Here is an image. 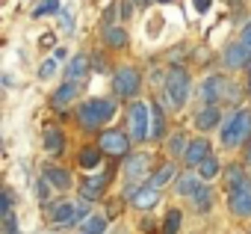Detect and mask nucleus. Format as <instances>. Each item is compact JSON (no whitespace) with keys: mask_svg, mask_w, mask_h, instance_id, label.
Instances as JSON below:
<instances>
[{"mask_svg":"<svg viewBox=\"0 0 251 234\" xmlns=\"http://www.w3.org/2000/svg\"><path fill=\"white\" fill-rule=\"evenodd\" d=\"M195 9H198V12H207V9H210V0H195Z\"/></svg>","mask_w":251,"mask_h":234,"instance_id":"e433bc0d","label":"nucleus"},{"mask_svg":"<svg viewBox=\"0 0 251 234\" xmlns=\"http://www.w3.org/2000/svg\"><path fill=\"white\" fill-rule=\"evenodd\" d=\"M36 187H39V199H42V202H48V196H50V187H53V184H50L48 178H42Z\"/></svg>","mask_w":251,"mask_h":234,"instance_id":"72a5a7b5","label":"nucleus"},{"mask_svg":"<svg viewBox=\"0 0 251 234\" xmlns=\"http://www.w3.org/2000/svg\"><path fill=\"white\" fill-rule=\"evenodd\" d=\"M98 148L103 154H112V157H127L130 140H127V134H121V131H103L98 137Z\"/></svg>","mask_w":251,"mask_h":234,"instance_id":"0eeeda50","label":"nucleus"},{"mask_svg":"<svg viewBox=\"0 0 251 234\" xmlns=\"http://www.w3.org/2000/svg\"><path fill=\"white\" fill-rule=\"evenodd\" d=\"M59 27H62V33H74V12L71 9L59 12Z\"/></svg>","mask_w":251,"mask_h":234,"instance_id":"c756f323","label":"nucleus"},{"mask_svg":"<svg viewBox=\"0 0 251 234\" xmlns=\"http://www.w3.org/2000/svg\"><path fill=\"white\" fill-rule=\"evenodd\" d=\"M92 65H95V71H106V59H103V57H95Z\"/></svg>","mask_w":251,"mask_h":234,"instance_id":"c9c22d12","label":"nucleus"},{"mask_svg":"<svg viewBox=\"0 0 251 234\" xmlns=\"http://www.w3.org/2000/svg\"><path fill=\"white\" fill-rule=\"evenodd\" d=\"M239 42H242V45H245V48L251 51V21H248V24L242 27V36H239Z\"/></svg>","mask_w":251,"mask_h":234,"instance_id":"f704fd0d","label":"nucleus"},{"mask_svg":"<svg viewBox=\"0 0 251 234\" xmlns=\"http://www.w3.org/2000/svg\"><path fill=\"white\" fill-rule=\"evenodd\" d=\"M248 137H251V110H236V113H230V119H227L225 128H222V143H225L227 148H233V146H242Z\"/></svg>","mask_w":251,"mask_h":234,"instance_id":"f03ea898","label":"nucleus"},{"mask_svg":"<svg viewBox=\"0 0 251 234\" xmlns=\"http://www.w3.org/2000/svg\"><path fill=\"white\" fill-rule=\"evenodd\" d=\"M163 122H166V119H163L160 104H151V125H154V128H151V137H154V140H163V134H166Z\"/></svg>","mask_w":251,"mask_h":234,"instance_id":"a878e982","label":"nucleus"},{"mask_svg":"<svg viewBox=\"0 0 251 234\" xmlns=\"http://www.w3.org/2000/svg\"><path fill=\"white\" fill-rule=\"evenodd\" d=\"M227 207H230V213H236V216H251V184H248V181L239 184V187H233V190L227 193Z\"/></svg>","mask_w":251,"mask_h":234,"instance_id":"6e6552de","label":"nucleus"},{"mask_svg":"<svg viewBox=\"0 0 251 234\" xmlns=\"http://www.w3.org/2000/svg\"><path fill=\"white\" fill-rule=\"evenodd\" d=\"M139 86H142V77H139V71L133 65H121L115 71V77H112V89H115L118 98H136Z\"/></svg>","mask_w":251,"mask_h":234,"instance_id":"39448f33","label":"nucleus"},{"mask_svg":"<svg viewBox=\"0 0 251 234\" xmlns=\"http://www.w3.org/2000/svg\"><path fill=\"white\" fill-rule=\"evenodd\" d=\"M48 216L53 219V222H80V219H89V205L86 202H80V205H74V202H56V205H50L48 207Z\"/></svg>","mask_w":251,"mask_h":234,"instance_id":"423d86ee","label":"nucleus"},{"mask_svg":"<svg viewBox=\"0 0 251 234\" xmlns=\"http://www.w3.org/2000/svg\"><path fill=\"white\" fill-rule=\"evenodd\" d=\"M192 205L198 207V213H207L210 207H213V187H198V193L192 196Z\"/></svg>","mask_w":251,"mask_h":234,"instance_id":"5701e85b","label":"nucleus"},{"mask_svg":"<svg viewBox=\"0 0 251 234\" xmlns=\"http://www.w3.org/2000/svg\"><path fill=\"white\" fill-rule=\"evenodd\" d=\"M227 86H230V83H227L222 74H213V77H207V80H204V86H201V98H204L207 104H213V107H216V101L227 95Z\"/></svg>","mask_w":251,"mask_h":234,"instance_id":"1a4fd4ad","label":"nucleus"},{"mask_svg":"<svg viewBox=\"0 0 251 234\" xmlns=\"http://www.w3.org/2000/svg\"><path fill=\"white\" fill-rule=\"evenodd\" d=\"M42 137H45V151H48V154H59V151L65 148V137H62V131H59L56 125H48Z\"/></svg>","mask_w":251,"mask_h":234,"instance_id":"a211bd4d","label":"nucleus"},{"mask_svg":"<svg viewBox=\"0 0 251 234\" xmlns=\"http://www.w3.org/2000/svg\"><path fill=\"white\" fill-rule=\"evenodd\" d=\"M207 157H210V140H189V148H186V154H183L186 166L198 169Z\"/></svg>","mask_w":251,"mask_h":234,"instance_id":"f8f14e48","label":"nucleus"},{"mask_svg":"<svg viewBox=\"0 0 251 234\" xmlns=\"http://www.w3.org/2000/svg\"><path fill=\"white\" fill-rule=\"evenodd\" d=\"M77 92H80V86H77V83H68V80H65V83H62V86H59V89L53 92L50 104H53L56 110H65V107H68V104H71V101L77 98Z\"/></svg>","mask_w":251,"mask_h":234,"instance_id":"f3484780","label":"nucleus"},{"mask_svg":"<svg viewBox=\"0 0 251 234\" xmlns=\"http://www.w3.org/2000/svg\"><path fill=\"white\" fill-rule=\"evenodd\" d=\"M130 202H133L136 210H151V207L160 202V190H154V187H139Z\"/></svg>","mask_w":251,"mask_h":234,"instance_id":"2eb2a0df","label":"nucleus"},{"mask_svg":"<svg viewBox=\"0 0 251 234\" xmlns=\"http://www.w3.org/2000/svg\"><path fill=\"white\" fill-rule=\"evenodd\" d=\"M227 181H230V190H233V187H239V184H245L242 169H239V166H230V169H227Z\"/></svg>","mask_w":251,"mask_h":234,"instance_id":"473e14b6","label":"nucleus"},{"mask_svg":"<svg viewBox=\"0 0 251 234\" xmlns=\"http://www.w3.org/2000/svg\"><path fill=\"white\" fill-rule=\"evenodd\" d=\"M219 172H222V163H219V157H216V154H210V157L198 166V175H201L204 181H213Z\"/></svg>","mask_w":251,"mask_h":234,"instance_id":"b1692460","label":"nucleus"},{"mask_svg":"<svg viewBox=\"0 0 251 234\" xmlns=\"http://www.w3.org/2000/svg\"><path fill=\"white\" fill-rule=\"evenodd\" d=\"M160 3H172V0H160Z\"/></svg>","mask_w":251,"mask_h":234,"instance_id":"a19ab883","label":"nucleus"},{"mask_svg":"<svg viewBox=\"0 0 251 234\" xmlns=\"http://www.w3.org/2000/svg\"><path fill=\"white\" fill-rule=\"evenodd\" d=\"M245 163L251 166V146H248V151H245Z\"/></svg>","mask_w":251,"mask_h":234,"instance_id":"4c0bfd02","label":"nucleus"},{"mask_svg":"<svg viewBox=\"0 0 251 234\" xmlns=\"http://www.w3.org/2000/svg\"><path fill=\"white\" fill-rule=\"evenodd\" d=\"M112 116H115V104L106 101V98H89V101H83V104L77 107V122H80V128H86V131L103 128Z\"/></svg>","mask_w":251,"mask_h":234,"instance_id":"f257e3e1","label":"nucleus"},{"mask_svg":"<svg viewBox=\"0 0 251 234\" xmlns=\"http://www.w3.org/2000/svg\"><path fill=\"white\" fill-rule=\"evenodd\" d=\"M219 122H222V113H219V107H213V104H207V107L195 116V128H198V131H213Z\"/></svg>","mask_w":251,"mask_h":234,"instance_id":"dca6fc26","label":"nucleus"},{"mask_svg":"<svg viewBox=\"0 0 251 234\" xmlns=\"http://www.w3.org/2000/svg\"><path fill=\"white\" fill-rule=\"evenodd\" d=\"M103 42H106L109 48H115V51H118V48H127V42H130V39H127V33H124L121 27L109 24V27L103 30Z\"/></svg>","mask_w":251,"mask_h":234,"instance_id":"4be33fe9","label":"nucleus"},{"mask_svg":"<svg viewBox=\"0 0 251 234\" xmlns=\"http://www.w3.org/2000/svg\"><path fill=\"white\" fill-rule=\"evenodd\" d=\"M248 95H251V68H248Z\"/></svg>","mask_w":251,"mask_h":234,"instance_id":"58836bf2","label":"nucleus"},{"mask_svg":"<svg viewBox=\"0 0 251 234\" xmlns=\"http://www.w3.org/2000/svg\"><path fill=\"white\" fill-rule=\"evenodd\" d=\"M136 3H139V6H148V3H151V0H136Z\"/></svg>","mask_w":251,"mask_h":234,"instance_id":"ea45409f","label":"nucleus"},{"mask_svg":"<svg viewBox=\"0 0 251 234\" xmlns=\"http://www.w3.org/2000/svg\"><path fill=\"white\" fill-rule=\"evenodd\" d=\"M59 9V0H39V6L33 9V18H42V15H50Z\"/></svg>","mask_w":251,"mask_h":234,"instance_id":"c85d7f7f","label":"nucleus"},{"mask_svg":"<svg viewBox=\"0 0 251 234\" xmlns=\"http://www.w3.org/2000/svg\"><path fill=\"white\" fill-rule=\"evenodd\" d=\"M177 228H180V210H177V207H172V210L166 213V222H163V234H177Z\"/></svg>","mask_w":251,"mask_h":234,"instance_id":"bb28decb","label":"nucleus"},{"mask_svg":"<svg viewBox=\"0 0 251 234\" xmlns=\"http://www.w3.org/2000/svg\"><path fill=\"white\" fill-rule=\"evenodd\" d=\"M175 175H177V169H175V163H166V166H160L154 175H151V181H148V187H154V190H160V187H166V184H172L175 181Z\"/></svg>","mask_w":251,"mask_h":234,"instance_id":"aec40b11","label":"nucleus"},{"mask_svg":"<svg viewBox=\"0 0 251 234\" xmlns=\"http://www.w3.org/2000/svg\"><path fill=\"white\" fill-rule=\"evenodd\" d=\"M53 74H56V59H45L42 68H39V77H42V80H50Z\"/></svg>","mask_w":251,"mask_h":234,"instance_id":"2f4dec72","label":"nucleus"},{"mask_svg":"<svg viewBox=\"0 0 251 234\" xmlns=\"http://www.w3.org/2000/svg\"><path fill=\"white\" fill-rule=\"evenodd\" d=\"M189 71L183 65H172L169 74H166V95L172 101V107H183L186 98H189Z\"/></svg>","mask_w":251,"mask_h":234,"instance_id":"20e7f679","label":"nucleus"},{"mask_svg":"<svg viewBox=\"0 0 251 234\" xmlns=\"http://www.w3.org/2000/svg\"><path fill=\"white\" fill-rule=\"evenodd\" d=\"M106 181H109V175H95V178H86V181L80 184V196H83V202L100 199V196H103V187H106Z\"/></svg>","mask_w":251,"mask_h":234,"instance_id":"4468645a","label":"nucleus"},{"mask_svg":"<svg viewBox=\"0 0 251 234\" xmlns=\"http://www.w3.org/2000/svg\"><path fill=\"white\" fill-rule=\"evenodd\" d=\"M169 148H172L175 154H180V151L186 154V148H189V143H186V137H183V134H175V137H172V143H169Z\"/></svg>","mask_w":251,"mask_h":234,"instance_id":"7c9ffc66","label":"nucleus"},{"mask_svg":"<svg viewBox=\"0 0 251 234\" xmlns=\"http://www.w3.org/2000/svg\"><path fill=\"white\" fill-rule=\"evenodd\" d=\"M225 65H227V68H242V65H251V51H248L242 42L227 45V51H225Z\"/></svg>","mask_w":251,"mask_h":234,"instance_id":"ddd939ff","label":"nucleus"},{"mask_svg":"<svg viewBox=\"0 0 251 234\" xmlns=\"http://www.w3.org/2000/svg\"><path fill=\"white\" fill-rule=\"evenodd\" d=\"M9 234H18V231H9Z\"/></svg>","mask_w":251,"mask_h":234,"instance_id":"79ce46f5","label":"nucleus"},{"mask_svg":"<svg viewBox=\"0 0 251 234\" xmlns=\"http://www.w3.org/2000/svg\"><path fill=\"white\" fill-rule=\"evenodd\" d=\"M42 178H48V181L53 184V190H68V187H71V172H65V169H59V166H48Z\"/></svg>","mask_w":251,"mask_h":234,"instance_id":"6ab92c4d","label":"nucleus"},{"mask_svg":"<svg viewBox=\"0 0 251 234\" xmlns=\"http://www.w3.org/2000/svg\"><path fill=\"white\" fill-rule=\"evenodd\" d=\"M148 172H151V157L148 154H127V163H124L127 181H142Z\"/></svg>","mask_w":251,"mask_h":234,"instance_id":"9d476101","label":"nucleus"},{"mask_svg":"<svg viewBox=\"0 0 251 234\" xmlns=\"http://www.w3.org/2000/svg\"><path fill=\"white\" fill-rule=\"evenodd\" d=\"M106 228V216H89L83 225V234H103Z\"/></svg>","mask_w":251,"mask_h":234,"instance_id":"cd10ccee","label":"nucleus"},{"mask_svg":"<svg viewBox=\"0 0 251 234\" xmlns=\"http://www.w3.org/2000/svg\"><path fill=\"white\" fill-rule=\"evenodd\" d=\"M89 71H92V59H89L86 54H77V57H71V62L65 65V80H68V83H80V80H86Z\"/></svg>","mask_w":251,"mask_h":234,"instance_id":"9b49d317","label":"nucleus"},{"mask_svg":"<svg viewBox=\"0 0 251 234\" xmlns=\"http://www.w3.org/2000/svg\"><path fill=\"white\" fill-rule=\"evenodd\" d=\"M198 187H201V184H198V178L186 172V175H180V178H177V187H175V190H177L180 196H189V199H192V196L198 193Z\"/></svg>","mask_w":251,"mask_h":234,"instance_id":"393cba45","label":"nucleus"},{"mask_svg":"<svg viewBox=\"0 0 251 234\" xmlns=\"http://www.w3.org/2000/svg\"><path fill=\"white\" fill-rule=\"evenodd\" d=\"M151 104L145 101H133L130 110H127V128H130V143H142L151 137Z\"/></svg>","mask_w":251,"mask_h":234,"instance_id":"7ed1b4c3","label":"nucleus"},{"mask_svg":"<svg viewBox=\"0 0 251 234\" xmlns=\"http://www.w3.org/2000/svg\"><path fill=\"white\" fill-rule=\"evenodd\" d=\"M100 157H103V151H100L98 146H86V148L80 151L77 163H80L83 169H98V166H100Z\"/></svg>","mask_w":251,"mask_h":234,"instance_id":"412c9836","label":"nucleus"}]
</instances>
